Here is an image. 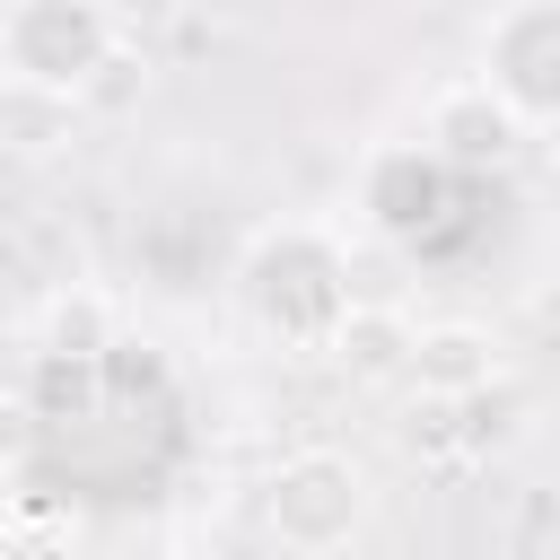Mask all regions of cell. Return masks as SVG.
Masks as SVG:
<instances>
[{"instance_id": "cell-8", "label": "cell", "mask_w": 560, "mask_h": 560, "mask_svg": "<svg viewBox=\"0 0 560 560\" xmlns=\"http://www.w3.org/2000/svg\"><path fill=\"white\" fill-rule=\"evenodd\" d=\"M105 350H114V306L70 280V289L44 306V359H52V368H88V359H105Z\"/></svg>"}, {"instance_id": "cell-2", "label": "cell", "mask_w": 560, "mask_h": 560, "mask_svg": "<svg viewBox=\"0 0 560 560\" xmlns=\"http://www.w3.org/2000/svg\"><path fill=\"white\" fill-rule=\"evenodd\" d=\"M245 306L280 332V341H324L341 315H350V289H341V262L324 236L306 228H280L245 254Z\"/></svg>"}, {"instance_id": "cell-4", "label": "cell", "mask_w": 560, "mask_h": 560, "mask_svg": "<svg viewBox=\"0 0 560 560\" xmlns=\"http://www.w3.org/2000/svg\"><path fill=\"white\" fill-rule=\"evenodd\" d=\"M481 79L525 122H560V0H508L481 26Z\"/></svg>"}, {"instance_id": "cell-1", "label": "cell", "mask_w": 560, "mask_h": 560, "mask_svg": "<svg viewBox=\"0 0 560 560\" xmlns=\"http://www.w3.org/2000/svg\"><path fill=\"white\" fill-rule=\"evenodd\" d=\"M122 52L105 0H9L0 18V70L18 96H79L105 61Z\"/></svg>"}, {"instance_id": "cell-7", "label": "cell", "mask_w": 560, "mask_h": 560, "mask_svg": "<svg viewBox=\"0 0 560 560\" xmlns=\"http://www.w3.org/2000/svg\"><path fill=\"white\" fill-rule=\"evenodd\" d=\"M490 376H499V341L481 324H429L411 341V385L429 394H481Z\"/></svg>"}, {"instance_id": "cell-10", "label": "cell", "mask_w": 560, "mask_h": 560, "mask_svg": "<svg viewBox=\"0 0 560 560\" xmlns=\"http://www.w3.org/2000/svg\"><path fill=\"white\" fill-rule=\"evenodd\" d=\"M131 88H140V61H131V52H114V61H105V70H96L79 96H88V105H122Z\"/></svg>"}, {"instance_id": "cell-6", "label": "cell", "mask_w": 560, "mask_h": 560, "mask_svg": "<svg viewBox=\"0 0 560 560\" xmlns=\"http://www.w3.org/2000/svg\"><path fill=\"white\" fill-rule=\"evenodd\" d=\"M411 324L394 306H350L332 332H324V359L350 376V385H385V376H411Z\"/></svg>"}, {"instance_id": "cell-9", "label": "cell", "mask_w": 560, "mask_h": 560, "mask_svg": "<svg viewBox=\"0 0 560 560\" xmlns=\"http://www.w3.org/2000/svg\"><path fill=\"white\" fill-rule=\"evenodd\" d=\"M402 446L420 455V464H446V455H464V394H411L402 402Z\"/></svg>"}, {"instance_id": "cell-5", "label": "cell", "mask_w": 560, "mask_h": 560, "mask_svg": "<svg viewBox=\"0 0 560 560\" xmlns=\"http://www.w3.org/2000/svg\"><path fill=\"white\" fill-rule=\"evenodd\" d=\"M429 140H438L455 166H499V158L525 140V114H516L490 79H464V88H446V96L429 105Z\"/></svg>"}, {"instance_id": "cell-3", "label": "cell", "mask_w": 560, "mask_h": 560, "mask_svg": "<svg viewBox=\"0 0 560 560\" xmlns=\"http://www.w3.org/2000/svg\"><path fill=\"white\" fill-rule=\"evenodd\" d=\"M262 525L280 551H341L368 525V481L350 455L332 446H298L280 455V472L262 481Z\"/></svg>"}]
</instances>
